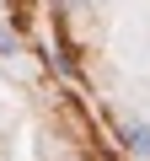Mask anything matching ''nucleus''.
Returning a JSON list of instances; mask_svg holds the SVG:
<instances>
[{
  "label": "nucleus",
  "instance_id": "f257e3e1",
  "mask_svg": "<svg viewBox=\"0 0 150 161\" xmlns=\"http://www.w3.org/2000/svg\"><path fill=\"white\" fill-rule=\"evenodd\" d=\"M123 140H129V150H134L139 161H150V124H129Z\"/></svg>",
  "mask_w": 150,
  "mask_h": 161
}]
</instances>
